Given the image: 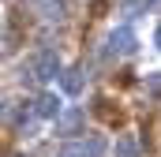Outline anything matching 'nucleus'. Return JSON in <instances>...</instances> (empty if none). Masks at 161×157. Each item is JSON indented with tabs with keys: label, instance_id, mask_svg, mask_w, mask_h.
I'll return each mask as SVG.
<instances>
[{
	"label": "nucleus",
	"instance_id": "obj_1",
	"mask_svg": "<svg viewBox=\"0 0 161 157\" xmlns=\"http://www.w3.org/2000/svg\"><path fill=\"white\" fill-rule=\"evenodd\" d=\"M135 49H139V34H135L131 26H113V30L105 34L101 56H105V60H127Z\"/></svg>",
	"mask_w": 161,
	"mask_h": 157
},
{
	"label": "nucleus",
	"instance_id": "obj_2",
	"mask_svg": "<svg viewBox=\"0 0 161 157\" xmlns=\"http://www.w3.org/2000/svg\"><path fill=\"white\" fill-rule=\"evenodd\" d=\"M26 71H30V78H38V82H49V78L60 75V56H56L53 49H38V52L26 60Z\"/></svg>",
	"mask_w": 161,
	"mask_h": 157
},
{
	"label": "nucleus",
	"instance_id": "obj_3",
	"mask_svg": "<svg viewBox=\"0 0 161 157\" xmlns=\"http://www.w3.org/2000/svg\"><path fill=\"white\" fill-rule=\"evenodd\" d=\"M101 154H105V138H97V135L75 138V142H68V146L56 150V157H101Z\"/></svg>",
	"mask_w": 161,
	"mask_h": 157
},
{
	"label": "nucleus",
	"instance_id": "obj_4",
	"mask_svg": "<svg viewBox=\"0 0 161 157\" xmlns=\"http://www.w3.org/2000/svg\"><path fill=\"white\" fill-rule=\"evenodd\" d=\"M26 8L34 15H41L45 23H64L68 19V4L64 0H26Z\"/></svg>",
	"mask_w": 161,
	"mask_h": 157
},
{
	"label": "nucleus",
	"instance_id": "obj_5",
	"mask_svg": "<svg viewBox=\"0 0 161 157\" xmlns=\"http://www.w3.org/2000/svg\"><path fill=\"white\" fill-rule=\"evenodd\" d=\"M60 86H64V94H71V97H79L82 90H86V75H82L79 64H71V68H60Z\"/></svg>",
	"mask_w": 161,
	"mask_h": 157
},
{
	"label": "nucleus",
	"instance_id": "obj_6",
	"mask_svg": "<svg viewBox=\"0 0 161 157\" xmlns=\"http://www.w3.org/2000/svg\"><path fill=\"white\" fill-rule=\"evenodd\" d=\"M60 112H64V105H60V97H56V94H38V101H34V116L56 120Z\"/></svg>",
	"mask_w": 161,
	"mask_h": 157
},
{
	"label": "nucleus",
	"instance_id": "obj_7",
	"mask_svg": "<svg viewBox=\"0 0 161 157\" xmlns=\"http://www.w3.org/2000/svg\"><path fill=\"white\" fill-rule=\"evenodd\" d=\"M53 123H56V135H75V127L82 123V109H68V112H60Z\"/></svg>",
	"mask_w": 161,
	"mask_h": 157
},
{
	"label": "nucleus",
	"instance_id": "obj_8",
	"mask_svg": "<svg viewBox=\"0 0 161 157\" xmlns=\"http://www.w3.org/2000/svg\"><path fill=\"white\" fill-rule=\"evenodd\" d=\"M113 157H142V146L135 135H120L116 146H113Z\"/></svg>",
	"mask_w": 161,
	"mask_h": 157
},
{
	"label": "nucleus",
	"instance_id": "obj_9",
	"mask_svg": "<svg viewBox=\"0 0 161 157\" xmlns=\"http://www.w3.org/2000/svg\"><path fill=\"white\" fill-rule=\"evenodd\" d=\"M124 8L127 11H154V8H161V0H127Z\"/></svg>",
	"mask_w": 161,
	"mask_h": 157
},
{
	"label": "nucleus",
	"instance_id": "obj_10",
	"mask_svg": "<svg viewBox=\"0 0 161 157\" xmlns=\"http://www.w3.org/2000/svg\"><path fill=\"white\" fill-rule=\"evenodd\" d=\"M146 86H150L154 94H161V71H158V75H150V78H146Z\"/></svg>",
	"mask_w": 161,
	"mask_h": 157
},
{
	"label": "nucleus",
	"instance_id": "obj_11",
	"mask_svg": "<svg viewBox=\"0 0 161 157\" xmlns=\"http://www.w3.org/2000/svg\"><path fill=\"white\" fill-rule=\"evenodd\" d=\"M154 45H158V52H161V26H158V34H154Z\"/></svg>",
	"mask_w": 161,
	"mask_h": 157
},
{
	"label": "nucleus",
	"instance_id": "obj_12",
	"mask_svg": "<svg viewBox=\"0 0 161 157\" xmlns=\"http://www.w3.org/2000/svg\"><path fill=\"white\" fill-rule=\"evenodd\" d=\"M0 116H4V97H0Z\"/></svg>",
	"mask_w": 161,
	"mask_h": 157
},
{
	"label": "nucleus",
	"instance_id": "obj_13",
	"mask_svg": "<svg viewBox=\"0 0 161 157\" xmlns=\"http://www.w3.org/2000/svg\"><path fill=\"white\" fill-rule=\"evenodd\" d=\"M0 30H4V15H0Z\"/></svg>",
	"mask_w": 161,
	"mask_h": 157
}]
</instances>
